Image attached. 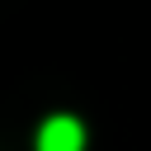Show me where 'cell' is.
<instances>
[{
    "label": "cell",
    "instance_id": "1",
    "mask_svg": "<svg viewBox=\"0 0 151 151\" xmlns=\"http://www.w3.org/2000/svg\"><path fill=\"white\" fill-rule=\"evenodd\" d=\"M85 146V127L76 118H47L38 132V151H80Z\"/></svg>",
    "mask_w": 151,
    "mask_h": 151
}]
</instances>
